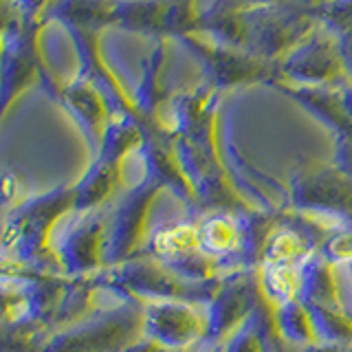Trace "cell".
<instances>
[{
	"mask_svg": "<svg viewBox=\"0 0 352 352\" xmlns=\"http://www.w3.org/2000/svg\"><path fill=\"white\" fill-rule=\"evenodd\" d=\"M275 88L284 97L304 108L315 121H319L326 130H330L333 139H350L352 141V119L348 117L344 102H341L339 88H308L293 86L286 82H275Z\"/></svg>",
	"mask_w": 352,
	"mask_h": 352,
	"instance_id": "16",
	"label": "cell"
},
{
	"mask_svg": "<svg viewBox=\"0 0 352 352\" xmlns=\"http://www.w3.org/2000/svg\"><path fill=\"white\" fill-rule=\"evenodd\" d=\"M260 286L271 306L300 300L302 267H260Z\"/></svg>",
	"mask_w": 352,
	"mask_h": 352,
	"instance_id": "23",
	"label": "cell"
},
{
	"mask_svg": "<svg viewBox=\"0 0 352 352\" xmlns=\"http://www.w3.org/2000/svg\"><path fill=\"white\" fill-rule=\"evenodd\" d=\"M53 99L69 113L75 126L82 130L86 143L91 146V152L95 154L99 150V143H102L110 115H113L102 91L84 73L77 71L71 82H62L58 95Z\"/></svg>",
	"mask_w": 352,
	"mask_h": 352,
	"instance_id": "14",
	"label": "cell"
},
{
	"mask_svg": "<svg viewBox=\"0 0 352 352\" xmlns=\"http://www.w3.org/2000/svg\"><path fill=\"white\" fill-rule=\"evenodd\" d=\"M143 337L141 302L119 297L80 322L53 330L42 352H126Z\"/></svg>",
	"mask_w": 352,
	"mask_h": 352,
	"instance_id": "4",
	"label": "cell"
},
{
	"mask_svg": "<svg viewBox=\"0 0 352 352\" xmlns=\"http://www.w3.org/2000/svg\"><path fill=\"white\" fill-rule=\"evenodd\" d=\"M293 3H297V5H302V7H306V9H311V11H317L319 7H322L324 3H328V0H293Z\"/></svg>",
	"mask_w": 352,
	"mask_h": 352,
	"instance_id": "33",
	"label": "cell"
},
{
	"mask_svg": "<svg viewBox=\"0 0 352 352\" xmlns=\"http://www.w3.org/2000/svg\"><path fill=\"white\" fill-rule=\"evenodd\" d=\"M234 3L242 9H253V7H267V5L282 3V0H234Z\"/></svg>",
	"mask_w": 352,
	"mask_h": 352,
	"instance_id": "32",
	"label": "cell"
},
{
	"mask_svg": "<svg viewBox=\"0 0 352 352\" xmlns=\"http://www.w3.org/2000/svg\"><path fill=\"white\" fill-rule=\"evenodd\" d=\"M187 352H190V350H187ZM203 352H220V350H209V348H205Z\"/></svg>",
	"mask_w": 352,
	"mask_h": 352,
	"instance_id": "34",
	"label": "cell"
},
{
	"mask_svg": "<svg viewBox=\"0 0 352 352\" xmlns=\"http://www.w3.org/2000/svg\"><path fill=\"white\" fill-rule=\"evenodd\" d=\"M143 253L187 280L216 282L223 278L220 267L212 258H207L198 245L196 223H170L150 231Z\"/></svg>",
	"mask_w": 352,
	"mask_h": 352,
	"instance_id": "13",
	"label": "cell"
},
{
	"mask_svg": "<svg viewBox=\"0 0 352 352\" xmlns=\"http://www.w3.org/2000/svg\"><path fill=\"white\" fill-rule=\"evenodd\" d=\"M165 62H168V40H157L152 53L143 60L141 80H139L137 88L130 93L139 117L143 119V124H146L150 130L165 126L161 108L170 102L168 91H165V82H163Z\"/></svg>",
	"mask_w": 352,
	"mask_h": 352,
	"instance_id": "17",
	"label": "cell"
},
{
	"mask_svg": "<svg viewBox=\"0 0 352 352\" xmlns=\"http://www.w3.org/2000/svg\"><path fill=\"white\" fill-rule=\"evenodd\" d=\"M143 339L168 352H187L207 341V313L203 304L183 300L141 302Z\"/></svg>",
	"mask_w": 352,
	"mask_h": 352,
	"instance_id": "10",
	"label": "cell"
},
{
	"mask_svg": "<svg viewBox=\"0 0 352 352\" xmlns=\"http://www.w3.org/2000/svg\"><path fill=\"white\" fill-rule=\"evenodd\" d=\"M196 238L203 253L212 258L223 278L238 269L240 251H242V220L240 212H227V209H216V212H205L196 220Z\"/></svg>",
	"mask_w": 352,
	"mask_h": 352,
	"instance_id": "15",
	"label": "cell"
},
{
	"mask_svg": "<svg viewBox=\"0 0 352 352\" xmlns=\"http://www.w3.org/2000/svg\"><path fill=\"white\" fill-rule=\"evenodd\" d=\"M242 27L245 51L280 62L319 29V20L315 11L293 0H282L267 7L242 9Z\"/></svg>",
	"mask_w": 352,
	"mask_h": 352,
	"instance_id": "6",
	"label": "cell"
},
{
	"mask_svg": "<svg viewBox=\"0 0 352 352\" xmlns=\"http://www.w3.org/2000/svg\"><path fill=\"white\" fill-rule=\"evenodd\" d=\"M53 3L55 0H3V16L20 20H44Z\"/></svg>",
	"mask_w": 352,
	"mask_h": 352,
	"instance_id": "26",
	"label": "cell"
},
{
	"mask_svg": "<svg viewBox=\"0 0 352 352\" xmlns=\"http://www.w3.org/2000/svg\"><path fill=\"white\" fill-rule=\"evenodd\" d=\"M337 44L341 51V58H344V66L348 73V80L352 82V27H348L346 31L337 33Z\"/></svg>",
	"mask_w": 352,
	"mask_h": 352,
	"instance_id": "28",
	"label": "cell"
},
{
	"mask_svg": "<svg viewBox=\"0 0 352 352\" xmlns=\"http://www.w3.org/2000/svg\"><path fill=\"white\" fill-rule=\"evenodd\" d=\"M163 5L168 7L170 25H172V40L185 33H194L196 25V0H163Z\"/></svg>",
	"mask_w": 352,
	"mask_h": 352,
	"instance_id": "25",
	"label": "cell"
},
{
	"mask_svg": "<svg viewBox=\"0 0 352 352\" xmlns=\"http://www.w3.org/2000/svg\"><path fill=\"white\" fill-rule=\"evenodd\" d=\"M44 27V20L3 16V115L33 84H40L51 99L60 91L62 82L49 71L40 47Z\"/></svg>",
	"mask_w": 352,
	"mask_h": 352,
	"instance_id": "5",
	"label": "cell"
},
{
	"mask_svg": "<svg viewBox=\"0 0 352 352\" xmlns=\"http://www.w3.org/2000/svg\"><path fill=\"white\" fill-rule=\"evenodd\" d=\"M275 333L273 306L264 300L245 324L238 326L218 350L220 352H267L269 339Z\"/></svg>",
	"mask_w": 352,
	"mask_h": 352,
	"instance_id": "21",
	"label": "cell"
},
{
	"mask_svg": "<svg viewBox=\"0 0 352 352\" xmlns=\"http://www.w3.org/2000/svg\"><path fill=\"white\" fill-rule=\"evenodd\" d=\"M115 5L117 0H55L44 20L47 25L60 22L66 31L88 29L104 33V29H113Z\"/></svg>",
	"mask_w": 352,
	"mask_h": 352,
	"instance_id": "19",
	"label": "cell"
},
{
	"mask_svg": "<svg viewBox=\"0 0 352 352\" xmlns=\"http://www.w3.org/2000/svg\"><path fill=\"white\" fill-rule=\"evenodd\" d=\"M273 319L280 337L295 348H308L317 344V333L313 315L302 300H293L280 306H273Z\"/></svg>",
	"mask_w": 352,
	"mask_h": 352,
	"instance_id": "22",
	"label": "cell"
},
{
	"mask_svg": "<svg viewBox=\"0 0 352 352\" xmlns=\"http://www.w3.org/2000/svg\"><path fill=\"white\" fill-rule=\"evenodd\" d=\"M124 165L110 163L102 157H93L84 174L73 183L75 214L99 212L117 194Z\"/></svg>",
	"mask_w": 352,
	"mask_h": 352,
	"instance_id": "18",
	"label": "cell"
},
{
	"mask_svg": "<svg viewBox=\"0 0 352 352\" xmlns=\"http://www.w3.org/2000/svg\"><path fill=\"white\" fill-rule=\"evenodd\" d=\"M267 352H304V350H302V348H295V346H291V344H286V341L280 337L278 328H275V333H273L271 339H269Z\"/></svg>",
	"mask_w": 352,
	"mask_h": 352,
	"instance_id": "29",
	"label": "cell"
},
{
	"mask_svg": "<svg viewBox=\"0 0 352 352\" xmlns=\"http://www.w3.org/2000/svg\"><path fill=\"white\" fill-rule=\"evenodd\" d=\"M176 42L194 55V60L203 69L205 82L220 95L231 88L258 84L273 86L280 82V62L260 58L245 49L227 47V44L207 40L196 33L179 36Z\"/></svg>",
	"mask_w": 352,
	"mask_h": 352,
	"instance_id": "7",
	"label": "cell"
},
{
	"mask_svg": "<svg viewBox=\"0 0 352 352\" xmlns=\"http://www.w3.org/2000/svg\"><path fill=\"white\" fill-rule=\"evenodd\" d=\"M280 82L308 88H341L350 82L337 38L319 25L280 60Z\"/></svg>",
	"mask_w": 352,
	"mask_h": 352,
	"instance_id": "11",
	"label": "cell"
},
{
	"mask_svg": "<svg viewBox=\"0 0 352 352\" xmlns=\"http://www.w3.org/2000/svg\"><path fill=\"white\" fill-rule=\"evenodd\" d=\"M339 93H341V102H344L346 113L352 119V82H346L344 86L339 88Z\"/></svg>",
	"mask_w": 352,
	"mask_h": 352,
	"instance_id": "31",
	"label": "cell"
},
{
	"mask_svg": "<svg viewBox=\"0 0 352 352\" xmlns=\"http://www.w3.org/2000/svg\"><path fill=\"white\" fill-rule=\"evenodd\" d=\"M93 282L102 291L113 297H130L137 302H152V300H183L194 304H207L216 291V282H194L183 275L174 273L172 269L163 267L159 260H154L148 253L132 258L128 262L106 267Z\"/></svg>",
	"mask_w": 352,
	"mask_h": 352,
	"instance_id": "2",
	"label": "cell"
},
{
	"mask_svg": "<svg viewBox=\"0 0 352 352\" xmlns=\"http://www.w3.org/2000/svg\"><path fill=\"white\" fill-rule=\"evenodd\" d=\"M73 216L71 227L53 240L58 269L66 278H93L106 269L108 216L102 209Z\"/></svg>",
	"mask_w": 352,
	"mask_h": 352,
	"instance_id": "12",
	"label": "cell"
},
{
	"mask_svg": "<svg viewBox=\"0 0 352 352\" xmlns=\"http://www.w3.org/2000/svg\"><path fill=\"white\" fill-rule=\"evenodd\" d=\"M73 183L29 196L5 214L3 264L42 273H60L53 251V231L64 216H73Z\"/></svg>",
	"mask_w": 352,
	"mask_h": 352,
	"instance_id": "1",
	"label": "cell"
},
{
	"mask_svg": "<svg viewBox=\"0 0 352 352\" xmlns=\"http://www.w3.org/2000/svg\"><path fill=\"white\" fill-rule=\"evenodd\" d=\"M161 192L163 185L154 181L152 176L143 174V181L128 187L117 198L113 212L108 216L106 267L128 262L146 251V242L150 238V209Z\"/></svg>",
	"mask_w": 352,
	"mask_h": 352,
	"instance_id": "8",
	"label": "cell"
},
{
	"mask_svg": "<svg viewBox=\"0 0 352 352\" xmlns=\"http://www.w3.org/2000/svg\"><path fill=\"white\" fill-rule=\"evenodd\" d=\"M264 302L260 286V269L234 271L220 278L212 300L205 304L207 313V341L205 348L218 350L238 326L256 313Z\"/></svg>",
	"mask_w": 352,
	"mask_h": 352,
	"instance_id": "9",
	"label": "cell"
},
{
	"mask_svg": "<svg viewBox=\"0 0 352 352\" xmlns=\"http://www.w3.org/2000/svg\"><path fill=\"white\" fill-rule=\"evenodd\" d=\"M317 20L333 36L352 27V0H328L317 11Z\"/></svg>",
	"mask_w": 352,
	"mask_h": 352,
	"instance_id": "24",
	"label": "cell"
},
{
	"mask_svg": "<svg viewBox=\"0 0 352 352\" xmlns=\"http://www.w3.org/2000/svg\"><path fill=\"white\" fill-rule=\"evenodd\" d=\"M300 300L308 306H333L341 308V291L337 267L330 264L322 253L315 251L311 258L302 264V291Z\"/></svg>",
	"mask_w": 352,
	"mask_h": 352,
	"instance_id": "20",
	"label": "cell"
},
{
	"mask_svg": "<svg viewBox=\"0 0 352 352\" xmlns=\"http://www.w3.org/2000/svg\"><path fill=\"white\" fill-rule=\"evenodd\" d=\"M27 198H29V194H27L25 181H22L18 174L7 172L5 174V214L11 212V209L20 207Z\"/></svg>",
	"mask_w": 352,
	"mask_h": 352,
	"instance_id": "27",
	"label": "cell"
},
{
	"mask_svg": "<svg viewBox=\"0 0 352 352\" xmlns=\"http://www.w3.org/2000/svg\"><path fill=\"white\" fill-rule=\"evenodd\" d=\"M126 352H168V350H163L161 346H157V344H152V341H148V339H139V341H135Z\"/></svg>",
	"mask_w": 352,
	"mask_h": 352,
	"instance_id": "30",
	"label": "cell"
},
{
	"mask_svg": "<svg viewBox=\"0 0 352 352\" xmlns=\"http://www.w3.org/2000/svg\"><path fill=\"white\" fill-rule=\"evenodd\" d=\"M286 207L333 229L352 220V176L335 161L297 165L286 185Z\"/></svg>",
	"mask_w": 352,
	"mask_h": 352,
	"instance_id": "3",
	"label": "cell"
}]
</instances>
